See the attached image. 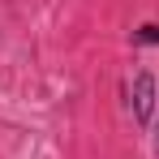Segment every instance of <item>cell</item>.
<instances>
[{
  "label": "cell",
  "instance_id": "cell-1",
  "mask_svg": "<svg viewBox=\"0 0 159 159\" xmlns=\"http://www.w3.org/2000/svg\"><path fill=\"white\" fill-rule=\"evenodd\" d=\"M155 99H159L155 73H151V69H138V73H133V99H129V112H133V120H138L142 129L155 120Z\"/></svg>",
  "mask_w": 159,
  "mask_h": 159
},
{
  "label": "cell",
  "instance_id": "cell-2",
  "mask_svg": "<svg viewBox=\"0 0 159 159\" xmlns=\"http://www.w3.org/2000/svg\"><path fill=\"white\" fill-rule=\"evenodd\" d=\"M129 39H133V48H159V22H142Z\"/></svg>",
  "mask_w": 159,
  "mask_h": 159
},
{
  "label": "cell",
  "instance_id": "cell-3",
  "mask_svg": "<svg viewBox=\"0 0 159 159\" xmlns=\"http://www.w3.org/2000/svg\"><path fill=\"white\" fill-rule=\"evenodd\" d=\"M155 155H159V125H155Z\"/></svg>",
  "mask_w": 159,
  "mask_h": 159
}]
</instances>
